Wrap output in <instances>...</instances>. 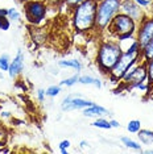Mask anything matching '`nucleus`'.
Returning a JSON list of instances; mask_svg holds the SVG:
<instances>
[{
  "mask_svg": "<svg viewBox=\"0 0 153 154\" xmlns=\"http://www.w3.org/2000/svg\"><path fill=\"white\" fill-rule=\"evenodd\" d=\"M133 2H136L139 5H141V7H147L149 4V2L148 0H133Z\"/></svg>",
  "mask_w": 153,
  "mask_h": 154,
  "instance_id": "31",
  "label": "nucleus"
},
{
  "mask_svg": "<svg viewBox=\"0 0 153 154\" xmlns=\"http://www.w3.org/2000/svg\"><path fill=\"white\" fill-rule=\"evenodd\" d=\"M127 129H128V131H130L131 133H137V132L141 129V122L139 121V120H131L130 122H128Z\"/></svg>",
  "mask_w": 153,
  "mask_h": 154,
  "instance_id": "18",
  "label": "nucleus"
},
{
  "mask_svg": "<svg viewBox=\"0 0 153 154\" xmlns=\"http://www.w3.org/2000/svg\"><path fill=\"white\" fill-rule=\"evenodd\" d=\"M148 76V71H147V66L145 65H140L136 66L133 69H130L126 72V75L123 76V83L126 85V87L128 88H132V87H136V85L139 83H142Z\"/></svg>",
  "mask_w": 153,
  "mask_h": 154,
  "instance_id": "7",
  "label": "nucleus"
},
{
  "mask_svg": "<svg viewBox=\"0 0 153 154\" xmlns=\"http://www.w3.org/2000/svg\"><path fill=\"white\" fill-rule=\"evenodd\" d=\"M147 71H148V78L149 82L153 85V58H151L148 61V66H147Z\"/></svg>",
  "mask_w": 153,
  "mask_h": 154,
  "instance_id": "25",
  "label": "nucleus"
},
{
  "mask_svg": "<svg viewBox=\"0 0 153 154\" xmlns=\"http://www.w3.org/2000/svg\"><path fill=\"white\" fill-rule=\"evenodd\" d=\"M96 0H85L74 8L73 24L78 32L86 33L95 29V16H96Z\"/></svg>",
  "mask_w": 153,
  "mask_h": 154,
  "instance_id": "1",
  "label": "nucleus"
},
{
  "mask_svg": "<svg viewBox=\"0 0 153 154\" xmlns=\"http://www.w3.org/2000/svg\"><path fill=\"white\" fill-rule=\"evenodd\" d=\"M46 11H48L46 3L40 2V0H30V2H27L25 5H24L25 19L33 25L42 21L45 19V15H46Z\"/></svg>",
  "mask_w": 153,
  "mask_h": 154,
  "instance_id": "6",
  "label": "nucleus"
},
{
  "mask_svg": "<svg viewBox=\"0 0 153 154\" xmlns=\"http://www.w3.org/2000/svg\"><path fill=\"white\" fill-rule=\"evenodd\" d=\"M95 103L90 100H85L82 97H73L67 96L66 99L62 101V111H73V109H83V108H87L90 106H94Z\"/></svg>",
  "mask_w": 153,
  "mask_h": 154,
  "instance_id": "9",
  "label": "nucleus"
},
{
  "mask_svg": "<svg viewBox=\"0 0 153 154\" xmlns=\"http://www.w3.org/2000/svg\"><path fill=\"white\" fill-rule=\"evenodd\" d=\"M86 145H87V142H86V141H82V142H81V146H82V148H83V146H86Z\"/></svg>",
  "mask_w": 153,
  "mask_h": 154,
  "instance_id": "34",
  "label": "nucleus"
},
{
  "mask_svg": "<svg viewBox=\"0 0 153 154\" xmlns=\"http://www.w3.org/2000/svg\"><path fill=\"white\" fill-rule=\"evenodd\" d=\"M0 16H8V9L0 8Z\"/></svg>",
  "mask_w": 153,
  "mask_h": 154,
  "instance_id": "33",
  "label": "nucleus"
},
{
  "mask_svg": "<svg viewBox=\"0 0 153 154\" xmlns=\"http://www.w3.org/2000/svg\"><path fill=\"white\" fill-rule=\"evenodd\" d=\"M121 142H123L127 148H131V149H135V150H141V145H140V143L132 141V140H130L128 137H123V138H121Z\"/></svg>",
  "mask_w": 153,
  "mask_h": 154,
  "instance_id": "17",
  "label": "nucleus"
},
{
  "mask_svg": "<svg viewBox=\"0 0 153 154\" xmlns=\"http://www.w3.org/2000/svg\"><path fill=\"white\" fill-rule=\"evenodd\" d=\"M107 113H108V111L106 108L96 106V104L90 106L87 108H83V116H86V117H98V116H103V115H107Z\"/></svg>",
  "mask_w": 153,
  "mask_h": 154,
  "instance_id": "12",
  "label": "nucleus"
},
{
  "mask_svg": "<svg viewBox=\"0 0 153 154\" xmlns=\"http://www.w3.org/2000/svg\"><path fill=\"white\" fill-rule=\"evenodd\" d=\"M46 5H52V7H60L64 3H66V0H45Z\"/></svg>",
  "mask_w": 153,
  "mask_h": 154,
  "instance_id": "27",
  "label": "nucleus"
},
{
  "mask_svg": "<svg viewBox=\"0 0 153 154\" xmlns=\"http://www.w3.org/2000/svg\"><path fill=\"white\" fill-rule=\"evenodd\" d=\"M121 0H99L96 7L95 16V29L104 30L110 25L116 13H119Z\"/></svg>",
  "mask_w": 153,
  "mask_h": 154,
  "instance_id": "3",
  "label": "nucleus"
},
{
  "mask_svg": "<svg viewBox=\"0 0 153 154\" xmlns=\"http://www.w3.org/2000/svg\"><path fill=\"white\" fill-rule=\"evenodd\" d=\"M61 92V87L60 86H50L49 88H48L46 91H45V94H46L48 96H57L58 94Z\"/></svg>",
  "mask_w": 153,
  "mask_h": 154,
  "instance_id": "21",
  "label": "nucleus"
},
{
  "mask_svg": "<svg viewBox=\"0 0 153 154\" xmlns=\"http://www.w3.org/2000/svg\"><path fill=\"white\" fill-rule=\"evenodd\" d=\"M96 2H98V0H96Z\"/></svg>",
  "mask_w": 153,
  "mask_h": 154,
  "instance_id": "36",
  "label": "nucleus"
},
{
  "mask_svg": "<svg viewBox=\"0 0 153 154\" xmlns=\"http://www.w3.org/2000/svg\"><path fill=\"white\" fill-rule=\"evenodd\" d=\"M139 133V138H140V141L142 143H145V145H151L153 142V132L152 131H148V129H140V131L137 132Z\"/></svg>",
  "mask_w": 153,
  "mask_h": 154,
  "instance_id": "13",
  "label": "nucleus"
},
{
  "mask_svg": "<svg viewBox=\"0 0 153 154\" xmlns=\"http://www.w3.org/2000/svg\"><path fill=\"white\" fill-rule=\"evenodd\" d=\"M120 45L115 41H106L100 45L98 51V67L103 72H110L111 69L115 66L117 59L121 55Z\"/></svg>",
  "mask_w": 153,
  "mask_h": 154,
  "instance_id": "4",
  "label": "nucleus"
},
{
  "mask_svg": "<svg viewBox=\"0 0 153 154\" xmlns=\"http://www.w3.org/2000/svg\"><path fill=\"white\" fill-rule=\"evenodd\" d=\"M142 53H144V57L147 59L153 58V37L151 38V41L142 48Z\"/></svg>",
  "mask_w": 153,
  "mask_h": 154,
  "instance_id": "16",
  "label": "nucleus"
},
{
  "mask_svg": "<svg viewBox=\"0 0 153 154\" xmlns=\"http://www.w3.org/2000/svg\"><path fill=\"white\" fill-rule=\"evenodd\" d=\"M152 37H153V19L142 20L140 25V30H139V34H137V42L140 45L141 50L151 41Z\"/></svg>",
  "mask_w": 153,
  "mask_h": 154,
  "instance_id": "8",
  "label": "nucleus"
},
{
  "mask_svg": "<svg viewBox=\"0 0 153 154\" xmlns=\"http://www.w3.org/2000/svg\"><path fill=\"white\" fill-rule=\"evenodd\" d=\"M45 91L44 90H38V92H37V96H38V100L40 101H44V99H45Z\"/></svg>",
  "mask_w": 153,
  "mask_h": 154,
  "instance_id": "30",
  "label": "nucleus"
},
{
  "mask_svg": "<svg viewBox=\"0 0 153 154\" xmlns=\"http://www.w3.org/2000/svg\"><path fill=\"white\" fill-rule=\"evenodd\" d=\"M110 124H111V127H114V128H119V127H120V124H119V122H117L116 120H111Z\"/></svg>",
  "mask_w": 153,
  "mask_h": 154,
  "instance_id": "32",
  "label": "nucleus"
},
{
  "mask_svg": "<svg viewBox=\"0 0 153 154\" xmlns=\"http://www.w3.org/2000/svg\"><path fill=\"white\" fill-rule=\"evenodd\" d=\"M82 2H85V0H66V4L69 7H71V8H75L78 4H81Z\"/></svg>",
  "mask_w": 153,
  "mask_h": 154,
  "instance_id": "29",
  "label": "nucleus"
},
{
  "mask_svg": "<svg viewBox=\"0 0 153 154\" xmlns=\"http://www.w3.org/2000/svg\"><path fill=\"white\" fill-rule=\"evenodd\" d=\"M92 125H94V127H96V128H100V129H110V128H112V127H111V124H110V121L104 120V119H98V120H95L92 122Z\"/></svg>",
  "mask_w": 153,
  "mask_h": 154,
  "instance_id": "19",
  "label": "nucleus"
},
{
  "mask_svg": "<svg viewBox=\"0 0 153 154\" xmlns=\"http://www.w3.org/2000/svg\"><path fill=\"white\" fill-rule=\"evenodd\" d=\"M8 19H11V20H19L20 19V13L16 11V8H11V9H8Z\"/></svg>",
  "mask_w": 153,
  "mask_h": 154,
  "instance_id": "26",
  "label": "nucleus"
},
{
  "mask_svg": "<svg viewBox=\"0 0 153 154\" xmlns=\"http://www.w3.org/2000/svg\"><path fill=\"white\" fill-rule=\"evenodd\" d=\"M58 65H60L61 67H73V69H75L76 71H79V70L82 69L81 62L76 61V59H70V61H60V62H58Z\"/></svg>",
  "mask_w": 153,
  "mask_h": 154,
  "instance_id": "15",
  "label": "nucleus"
},
{
  "mask_svg": "<svg viewBox=\"0 0 153 154\" xmlns=\"http://www.w3.org/2000/svg\"><path fill=\"white\" fill-rule=\"evenodd\" d=\"M7 137H8V132H7V129L0 124V146H4Z\"/></svg>",
  "mask_w": 153,
  "mask_h": 154,
  "instance_id": "24",
  "label": "nucleus"
},
{
  "mask_svg": "<svg viewBox=\"0 0 153 154\" xmlns=\"http://www.w3.org/2000/svg\"><path fill=\"white\" fill-rule=\"evenodd\" d=\"M9 69V57L7 54L0 57V70L2 71H8Z\"/></svg>",
  "mask_w": 153,
  "mask_h": 154,
  "instance_id": "20",
  "label": "nucleus"
},
{
  "mask_svg": "<svg viewBox=\"0 0 153 154\" xmlns=\"http://www.w3.org/2000/svg\"><path fill=\"white\" fill-rule=\"evenodd\" d=\"M107 28L112 36H115L119 41H123L132 37L135 32V20L123 12L116 13Z\"/></svg>",
  "mask_w": 153,
  "mask_h": 154,
  "instance_id": "5",
  "label": "nucleus"
},
{
  "mask_svg": "<svg viewBox=\"0 0 153 154\" xmlns=\"http://www.w3.org/2000/svg\"><path fill=\"white\" fill-rule=\"evenodd\" d=\"M9 26H11V23H9L8 17L7 16H0V29L2 30H8Z\"/></svg>",
  "mask_w": 153,
  "mask_h": 154,
  "instance_id": "23",
  "label": "nucleus"
},
{
  "mask_svg": "<svg viewBox=\"0 0 153 154\" xmlns=\"http://www.w3.org/2000/svg\"><path fill=\"white\" fill-rule=\"evenodd\" d=\"M23 67H24V55L21 53V50H19L16 58H13V61L9 63V69H8L9 76L11 78H16L23 71Z\"/></svg>",
  "mask_w": 153,
  "mask_h": 154,
  "instance_id": "11",
  "label": "nucleus"
},
{
  "mask_svg": "<svg viewBox=\"0 0 153 154\" xmlns=\"http://www.w3.org/2000/svg\"><path fill=\"white\" fill-rule=\"evenodd\" d=\"M141 51L142 50H141L139 42L135 41L133 45L128 49L126 53H121L119 59H117V62L115 63V66L110 71L111 80H112V82H119V80L123 79V76L126 75V72L136 63V61H137V58H139V55H140Z\"/></svg>",
  "mask_w": 153,
  "mask_h": 154,
  "instance_id": "2",
  "label": "nucleus"
},
{
  "mask_svg": "<svg viewBox=\"0 0 153 154\" xmlns=\"http://www.w3.org/2000/svg\"><path fill=\"white\" fill-rule=\"evenodd\" d=\"M78 79H79V76H78V75H73L71 78H67V79L62 80V82H61V86H67V87H71L73 85H75V83L78 82Z\"/></svg>",
  "mask_w": 153,
  "mask_h": 154,
  "instance_id": "22",
  "label": "nucleus"
},
{
  "mask_svg": "<svg viewBox=\"0 0 153 154\" xmlns=\"http://www.w3.org/2000/svg\"><path fill=\"white\" fill-rule=\"evenodd\" d=\"M78 82H79V83H82V85H94L95 87H98V88H100V87H102V83H100V80H99V79L92 78V76H89V75L79 76Z\"/></svg>",
  "mask_w": 153,
  "mask_h": 154,
  "instance_id": "14",
  "label": "nucleus"
},
{
  "mask_svg": "<svg viewBox=\"0 0 153 154\" xmlns=\"http://www.w3.org/2000/svg\"><path fill=\"white\" fill-rule=\"evenodd\" d=\"M69 146H70V141H67V140H64V141H61V143H60V149H61V152L64 153V154H66L67 153V149Z\"/></svg>",
  "mask_w": 153,
  "mask_h": 154,
  "instance_id": "28",
  "label": "nucleus"
},
{
  "mask_svg": "<svg viewBox=\"0 0 153 154\" xmlns=\"http://www.w3.org/2000/svg\"><path fill=\"white\" fill-rule=\"evenodd\" d=\"M120 11L133 20H141V9L133 0H124L120 5Z\"/></svg>",
  "mask_w": 153,
  "mask_h": 154,
  "instance_id": "10",
  "label": "nucleus"
},
{
  "mask_svg": "<svg viewBox=\"0 0 153 154\" xmlns=\"http://www.w3.org/2000/svg\"><path fill=\"white\" fill-rule=\"evenodd\" d=\"M20 2H30V0H20Z\"/></svg>",
  "mask_w": 153,
  "mask_h": 154,
  "instance_id": "35",
  "label": "nucleus"
}]
</instances>
